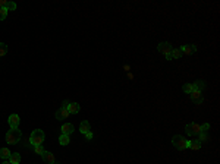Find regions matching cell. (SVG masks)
I'll return each instance as SVG.
<instances>
[{
    "instance_id": "cell-25",
    "label": "cell",
    "mask_w": 220,
    "mask_h": 164,
    "mask_svg": "<svg viewBox=\"0 0 220 164\" xmlns=\"http://www.w3.org/2000/svg\"><path fill=\"white\" fill-rule=\"evenodd\" d=\"M200 129H201V132H207V130L210 129V125H208V123H204L202 126H200Z\"/></svg>"
},
{
    "instance_id": "cell-14",
    "label": "cell",
    "mask_w": 220,
    "mask_h": 164,
    "mask_svg": "<svg viewBox=\"0 0 220 164\" xmlns=\"http://www.w3.org/2000/svg\"><path fill=\"white\" fill-rule=\"evenodd\" d=\"M192 87H194V89H197V91H202V89L206 88V84H204V81L198 79V81H195L192 84Z\"/></svg>"
},
{
    "instance_id": "cell-5",
    "label": "cell",
    "mask_w": 220,
    "mask_h": 164,
    "mask_svg": "<svg viewBox=\"0 0 220 164\" xmlns=\"http://www.w3.org/2000/svg\"><path fill=\"white\" fill-rule=\"evenodd\" d=\"M157 48H158V51H160L162 54H164V56H169V54L172 53V50H173L172 44L168 43V41H163V43H160Z\"/></svg>"
},
{
    "instance_id": "cell-22",
    "label": "cell",
    "mask_w": 220,
    "mask_h": 164,
    "mask_svg": "<svg viewBox=\"0 0 220 164\" xmlns=\"http://www.w3.org/2000/svg\"><path fill=\"white\" fill-rule=\"evenodd\" d=\"M44 147L43 145H37V147H34V152L35 154H40V155H43V152H44Z\"/></svg>"
},
{
    "instance_id": "cell-24",
    "label": "cell",
    "mask_w": 220,
    "mask_h": 164,
    "mask_svg": "<svg viewBox=\"0 0 220 164\" xmlns=\"http://www.w3.org/2000/svg\"><path fill=\"white\" fill-rule=\"evenodd\" d=\"M6 9H8V12H9V10H15V9H16V5H15L13 2H8V5H6Z\"/></svg>"
},
{
    "instance_id": "cell-9",
    "label": "cell",
    "mask_w": 220,
    "mask_h": 164,
    "mask_svg": "<svg viewBox=\"0 0 220 164\" xmlns=\"http://www.w3.org/2000/svg\"><path fill=\"white\" fill-rule=\"evenodd\" d=\"M43 160L47 164H56V157H54L53 152H50V151H44V152H43Z\"/></svg>"
},
{
    "instance_id": "cell-21",
    "label": "cell",
    "mask_w": 220,
    "mask_h": 164,
    "mask_svg": "<svg viewBox=\"0 0 220 164\" xmlns=\"http://www.w3.org/2000/svg\"><path fill=\"white\" fill-rule=\"evenodd\" d=\"M8 53V46L5 43H0V57H3Z\"/></svg>"
},
{
    "instance_id": "cell-1",
    "label": "cell",
    "mask_w": 220,
    "mask_h": 164,
    "mask_svg": "<svg viewBox=\"0 0 220 164\" xmlns=\"http://www.w3.org/2000/svg\"><path fill=\"white\" fill-rule=\"evenodd\" d=\"M44 138H46V135H44L43 130H41V129H35V130H32V133H31V136H29V144L32 145V147L43 145Z\"/></svg>"
},
{
    "instance_id": "cell-11",
    "label": "cell",
    "mask_w": 220,
    "mask_h": 164,
    "mask_svg": "<svg viewBox=\"0 0 220 164\" xmlns=\"http://www.w3.org/2000/svg\"><path fill=\"white\" fill-rule=\"evenodd\" d=\"M66 109H68V111H69L71 114H77V113H79V109H81V106H79L78 103H69Z\"/></svg>"
},
{
    "instance_id": "cell-23",
    "label": "cell",
    "mask_w": 220,
    "mask_h": 164,
    "mask_svg": "<svg viewBox=\"0 0 220 164\" xmlns=\"http://www.w3.org/2000/svg\"><path fill=\"white\" fill-rule=\"evenodd\" d=\"M6 16H8V9L6 7H0V21L6 19Z\"/></svg>"
},
{
    "instance_id": "cell-28",
    "label": "cell",
    "mask_w": 220,
    "mask_h": 164,
    "mask_svg": "<svg viewBox=\"0 0 220 164\" xmlns=\"http://www.w3.org/2000/svg\"><path fill=\"white\" fill-rule=\"evenodd\" d=\"M85 138H87V139H92V132H88V133H85Z\"/></svg>"
},
{
    "instance_id": "cell-15",
    "label": "cell",
    "mask_w": 220,
    "mask_h": 164,
    "mask_svg": "<svg viewBox=\"0 0 220 164\" xmlns=\"http://www.w3.org/2000/svg\"><path fill=\"white\" fill-rule=\"evenodd\" d=\"M10 154H12V152H10L8 148H0V158L2 160H9Z\"/></svg>"
},
{
    "instance_id": "cell-17",
    "label": "cell",
    "mask_w": 220,
    "mask_h": 164,
    "mask_svg": "<svg viewBox=\"0 0 220 164\" xmlns=\"http://www.w3.org/2000/svg\"><path fill=\"white\" fill-rule=\"evenodd\" d=\"M188 148H191L192 151H198L201 148V142L200 141H189V147Z\"/></svg>"
},
{
    "instance_id": "cell-29",
    "label": "cell",
    "mask_w": 220,
    "mask_h": 164,
    "mask_svg": "<svg viewBox=\"0 0 220 164\" xmlns=\"http://www.w3.org/2000/svg\"><path fill=\"white\" fill-rule=\"evenodd\" d=\"M2 164H10V161H3Z\"/></svg>"
},
{
    "instance_id": "cell-13",
    "label": "cell",
    "mask_w": 220,
    "mask_h": 164,
    "mask_svg": "<svg viewBox=\"0 0 220 164\" xmlns=\"http://www.w3.org/2000/svg\"><path fill=\"white\" fill-rule=\"evenodd\" d=\"M62 135H71L72 132H73V125L72 123H66V125L62 126Z\"/></svg>"
},
{
    "instance_id": "cell-16",
    "label": "cell",
    "mask_w": 220,
    "mask_h": 164,
    "mask_svg": "<svg viewBox=\"0 0 220 164\" xmlns=\"http://www.w3.org/2000/svg\"><path fill=\"white\" fill-rule=\"evenodd\" d=\"M10 164H19L21 163V155L18 152H13V154H10V158H9Z\"/></svg>"
},
{
    "instance_id": "cell-27",
    "label": "cell",
    "mask_w": 220,
    "mask_h": 164,
    "mask_svg": "<svg viewBox=\"0 0 220 164\" xmlns=\"http://www.w3.org/2000/svg\"><path fill=\"white\" fill-rule=\"evenodd\" d=\"M8 5V0H0V7H6Z\"/></svg>"
},
{
    "instance_id": "cell-6",
    "label": "cell",
    "mask_w": 220,
    "mask_h": 164,
    "mask_svg": "<svg viewBox=\"0 0 220 164\" xmlns=\"http://www.w3.org/2000/svg\"><path fill=\"white\" fill-rule=\"evenodd\" d=\"M8 122H9L10 129H18L21 119H19V116H18V114H10L9 119H8Z\"/></svg>"
},
{
    "instance_id": "cell-20",
    "label": "cell",
    "mask_w": 220,
    "mask_h": 164,
    "mask_svg": "<svg viewBox=\"0 0 220 164\" xmlns=\"http://www.w3.org/2000/svg\"><path fill=\"white\" fill-rule=\"evenodd\" d=\"M170 56H172V59H179L182 56V53H181V50H179V48H173L172 53H170Z\"/></svg>"
},
{
    "instance_id": "cell-10",
    "label": "cell",
    "mask_w": 220,
    "mask_h": 164,
    "mask_svg": "<svg viewBox=\"0 0 220 164\" xmlns=\"http://www.w3.org/2000/svg\"><path fill=\"white\" fill-rule=\"evenodd\" d=\"M189 97H191V100L194 103H197V104H200V103H202V97H201V91H197V89H194V91L189 94Z\"/></svg>"
},
{
    "instance_id": "cell-19",
    "label": "cell",
    "mask_w": 220,
    "mask_h": 164,
    "mask_svg": "<svg viewBox=\"0 0 220 164\" xmlns=\"http://www.w3.org/2000/svg\"><path fill=\"white\" fill-rule=\"evenodd\" d=\"M182 89H183L185 94H191V92L194 91V87H192V84H185V85L182 87Z\"/></svg>"
},
{
    "instance_id": "cell-26",
    "label": "cell",
    "mask_w": 220,
    "mask_h": 164,
    "mask_svg": "<svg viewBox=\"0 0 220 164\" xmlns=\"http://www.w3.org/2000/svg\"><path fill=\"white\" fill-rule=\"evenodd\" d=\"M207 139H208V136L206 135V132H201V133H200V139H198V141H207Z\"/></svg>"
},
{
    "instance_id": "cell-12",
    "label": "cell",
    "mask_w": 220,
    "mask_h": 164,
    "mask_svg": "<svg viewBox=\"0 0 220 164\" xmlns=\"http://www.w3.org/2000/svg\"><path fill=\"white\" fill-rule=\"evenodd\" d=\"M79 130H81L82 135H85V133H88V132H91V126H90V122H81V125H79Z\"/></svg>"
},
{
    "instance_id": "cell-8",
    "label": "cell",
    "mask_w": 220,
    "mask_h": 164,
    "mask_svg": "<svg viewBox=\"0 0 220 164\" xmlns=\"http://www.w3.org/2000/svg\"><path fill=\"white\" fill-rule=\"evenodd\" d=\"M69 111H68V109H65V107H60L58 111H56V119L58 120H65L66 117H69Z\"/></svg>"
},
{
    "instance_id": "cell-18",
    "label": "cell",
    "mask_w": 220,
    "mask_h": 164,
    "mask_svg": "<svg viewBox=\"0 0 220 164\" xmlns=\"http://www.w3.org/2000/svg\"><path fill=\"white\" fill-rule=\"evenodd\" d=\"M69 142H71L69 135H60V138H59V144H60V145H68Z\"/></svg>"
},
{
    "instance_id": "cell-7",
    "label": "cell",
    "mask_w": 220,
    "mask_h": 164,
    "mask_svg": "<svg viewBox=\"0 0 220 164\" xmlns=\"http://www.w3.org/2000/svg\"><path fill=\"white\" fill-rule=\"evenodd\" d=\"M179 50H181L182 54H188V56H189V54H192V53H195L197 51V46L195 44H191V46L185 44V46H182Z\"/></svg>"
},
{
    "instance_id": "cell-3",
    "label": "cell",
    "mask_w": 220,
    "mask_h": 164,
    "mask_svg": "<svg viewBox=\"0 0 220 164\" xmlns=\"http://www.w3.org/2000/svg\"><path fill=\"white\" fill-rule=\"evenodd\" d=\"M172 145L176 148V150L183 151V150H187L188 147H189V141L185 139L182 135H175L172 138Z\"/></svg>"
},
{
    "instance_id": "cell-2",
    "label": "cell",
    "mask_w": 220,
    "mask_h": 164,
    "mask_svg": "<svg viewBox=\"0 0 220 164\" xmlns=\"http://www.w3.org/2000/svg\"><path fill=\"white\" fill-rule=\"evenodd\" d=\"M22 139V132L19 129H10L8 133H6V142L8 144H18L19 141Z\"/></svg>"
},
{
    "instance_id": "cell-4",
    "label": "cell",
    "mask_w": 220,
    "mask_h": 164,
    "mask_svg": "<svg viewBox=\"0 0 220 164\" xmlns=\"http://www.w3.org/2000/svg\"><path fill=\"white\" fill-rule=\"evenodd\" d=\"M185 130H187L188 135H200V133H201L200 125H197V123H194V122L188 123V125L185 126Z\"/></svg>"
}]
</instances>
